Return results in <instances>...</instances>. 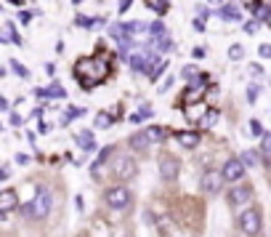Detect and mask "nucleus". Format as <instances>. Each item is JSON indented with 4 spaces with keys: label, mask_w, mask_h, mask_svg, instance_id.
I'll return each instance as SVG.
<instances>
[{
    "label": "nucleus",
    "mask_w": 271,
    "mask_h": 237,
    "mask_svg": "<svg viewBox=\"0 0 271 237\" xmlns=\"http://www.w3.org/2000/svg\"><path fill=\"white\" fill-rule=\"evenodd\" d=\"M109 75L107 59H80L75 64V77L80 80V88H90L96 83H104Z\"/></svg>",
    "instance_id": "obj_1"
},
{
    "label": "nucleus",
    "mask_w": 271,
    "mask_h": 237,
    "mask_svg": "<svg viewBox=\"0 0 271 237\" xmlns=\"http://www.w3.org/2000/svg\"><path fill=\"white\" fill-rule=\"evenodd\" d=\"M51 203H54V197H51L48 189L37 187L35 197L22 205V216H24V219H32V221H35V219H45V216L51 213Z\"/></svg>",
    "instance_id": "obj_2"
},
{
    "label": "nucleus",
    "mask_w": 271,
    "mask_h": 237,
    "mask_svg": "<svg viewBox=\"0 0 271 237\" xmlns=\"http://www.w3.org/2000/svg\"><path fill=\"white\" fill-rule=\"evenodd\" d=\"M261 227H263V219H261V210L258 208H247V210H242V216H240V229L247 237H255V235H261Z\"/></svg>",
    "instance_id": "obj_3"
},
{
    "label": "nucleus",
    "mask_w": 271,
    "mask_h": 237,
    "mask_svg": "<svg viewBox=\"0 0 271 237\" xmlns=\"http://www.w3.org/2000/svg\"><path fill=\"white\" fill-rule=\"evenodd\" d=\"M136 173H138V166H136L133 157H128V155L117 157V163H115V176H117V179H120V181H130V179H136Z\"/></svg>",
    "instance_id": "obj_4"
},
{
    "label": "nucleus",
    "mask_w": 271,
    "mask_h": 237,
    "mask_svg": "<svg viewBox=\"0 0 271 237\" xmlns=\"http://www.w3.org/2000/svg\"><path fill=\"white\" fill-rule=\"evenodd\" d=\"M244 170H247V166L242 163V157H231V160H226V166L221 168V173L229 184H237V181H242Z\"/></svg>",
    "instance_id": "obj_5"
},
{
    "label": "nucleus",
    "mask_w": 271,
    "mask_h": 237,
    "mask_svg": "<svg viewBox=\"0 0 271 237\" xmlns=\"http://www.w3.org/2000/svg\"><path fill=\"white\" fill-rule=\"evenodd\" d=\"M107 205L115 208V210H125L130 205V192L128 187H112L107 192Z\"/></svg>",
    "instance_id": "obj_6"
},
{
    "label": "nucleus",
    "mask_w": 271,
    "mask_h": 237,
    "mask_svg": "<svg viewBox=\"0 0 271 237\" xmlns=\"http://www.w3.org/2000/svg\"><path fill=\"white\" fill-rule=\"evenodd\" d=\"M178 170H181V163H178L176 155H162L160 157V176L165 181H176Z\"/></svg>",
    "instance_id": "obj_7"
},
{
    "label": "nucleus",
    "mask_w": 271,
    "mask_h": 237,
    "mask_svg": "<svg viewBox=\"0 0 271 237\" xmlns=\"http://www.w3.org/2000/svg\"><path fill=\"white\" fill-rule=\"evenodd\" d=\"M223 173L221 170H205L202 173V179H200V187L205 189V192H210V195H215V192H221V187H223Z\"/></svg>",
    "instance_id": "obj_8"
},
{
    "label": "nucleus",
    "mask_w": 271,
    "mask_h": 237,
    "mask_svg": "<svg viewBox=\"0 0 271 237\" xmlns=\"http://www.w3.org/2000/svg\"><path fill=\"white\" fill-rule=\"evenodd\" d=\"M253 197V187H250L247 181H240L237 187H231V192H229V203L234 208H240V205H244V203Z\"/></svg>",
    "instance_id": "obj_9"
},
{
    "label": "nucleus",
    "mask_w": 271,
    "mask_h": 237,
    "mask_svg": "<svg viewBox=\"0 0 271 237\" xmlns=\"http://www.w3.org/2000/svg\"><path fill=\"white\" fill-rule=\"evenodd\" d=\"M128 144H130V149H136V152H147L149 144H154V139L149 136V131H136V134L128 139Z\"/></svg>",
    "instance_id": "obj_10"
},
{
    "label": "nucleus",
    "mask_w": 271,
    "mask_h": 237,
    "mask_svg": "<svg viewBox=\"0 0 271 237\" xmlns=\"http://www.w3.org/2000/svg\"><path fill=\"white\" fill-rule=\"evenodd\" d=\"M14 208H19V197H16V189L5 187L0 192V213H11Z\"/></svg>",
    "instance_id": "obj_11"
},
{
    "label": "nucleus",
    "mask_w": 271,
    "mask_h": 237,
    "mask_svg": "<svg viewBox=\"0 0 271 237\" xmlns=\"http://www.w3.org/2000/svg\"><path fill=\"white\" fill-rule=\"evenodd\" d=\"M215 16L223 19V22H240V19H242V11H240V5H237V3H223L221 8L215 11Z\"/></svg>",
    "instance_id": "obj_12"
},
{
    "label": "nucleus",
    "mask_w": 271,
    "mask_h": 237,
    "mask_svg": "<svg viewBox=\"0 0 271 237\" xmlns=\"http://www.w3.org/2000/svg\"><path fill=\"white\" fill-rule=\"evenodd\" d=\"M176 139L181 147H186V149H194V147H200V134L197 131H176Z\"/></svg>",
    "instance_id": "obj_13"
},
{
    "label": "nucleus",
    "mask_w": 271,
    "mask_h": 237,
    "mask_svg": "<svg viewBox=\"0 0 271 237\" xmlns=\"http://www.w3.org/2000/svg\"><path fill=\"white\" fill-rule=\"evenodd\" d=\"M40 99H67V91L61 88L59 83H54V85H48V88H37L35 91Z\"/></svg>",
    "instance_id": "obj_14"
},
{
    "label": "nucleus",
    "mask_w": 271,
    "mask_h": 237,
    "mask_svg": "<svg viewBox=\"0 0 271 237\" xmlns=\"http://www.w3.org/2000/svg\"><path fill=\"white\" fill-rule=\"evenodd\" d=\"M3 43H14V45H22V37L16 35V30H14V22H5L3 24V37H0Z\"/></svg>",
    "instance_id": "obj_15"
},
{
    "label": "nucleus",
    "mask_w": 271,
    "mask_h": 237,
    "mask_svg": "<svg viewBox=\"0 0 271 237\" xmlns=\"http://www.w3.org/2000/svg\"><path fill=\"white\" fill-rule=\"evenodd\" d=\"M77 147H80V149H85V152H93V149H96L93 134H90V131H83V134L77 136Z\"/></svg>",
    "instance_id": "obj_16"
},
{
    "label": "nucleus",
    "mask_w": 271,
    "mask_h": 237,
    "mask_svg": "<svg viewBox=\"0 0 271 237\" xmlns=\"http://www.w3.org/2000/svg\"><path fill=\"white\" fill-rule=\"evenodd\" d=\"M205 109H208V107H205L202 102H197L194 107H189V109H186V117H189V120H194V123H202V120H205V115H208Z\"/></svg>",
    "instance_id": "obj_17"
},
{
    "label": "nucleus",
    "mask_w": 271,
    "mask_h": 237,
    "mask_svg": "<svg viewBox=\"0 0 271 237\" xmlns=\"http://www.w3.org/2000/svg\"><path fill=\"white\" fill-rule=\"evenodd\" d=\"M261 157L266 166H271V134H263L261 136Z\"/></svg>",
    "instance_id": "obj_18"
},
{
    "label": "nucleus",
    "mask_w": 271,
    "mask_h": 237,
    "mask_svg": "<svg viewBox=\"0 0 271 237\" xmlns=\"http://www.w3.org/2000/svg\"><path fill=\"white\" fill-rule=\"evenodd\" d=\"M151 43H154L157 48L162 51V54H165V51H173V40H170L168 32H165V35H160V37H151Z\"/></svg>",
    "instance_id": "obj_19"
},
{
    "label": "nucleus",
    "mask_w": 271,
    "mask_h": 237,
    "mask_svg": "<svg viewBox=\"0 0 271 237\" xmlns=\"http://www.w3.org/2000/svg\"><path fill=\"white\" fill-rule=\"evenodd\" d=\"M112 152H115V147H104L101 152H98L96 163H93V166H90V168H93V173H98V166H104V163L109 160V155H112Z\"/></svg>",
    "instance_id": "obj_20"
},
{
    "label": "nucleus",
    "mask_w": 271,
    "mask_h": 237,
    "mask_svg": "<svg viewBox=\"0 0 271 237\" xmlns=\"http://www.w3.org/2000/svg\"><path fill=\"white\" fill-rule=\"evenodd\" d=\"M261 160H263V157H261V155H255L253 149H247V152H242V163H244V166H247V168H255V166H258V163H261Z\"/></svg>",
    "instance_id": "obj_21"
},
{
    "label": "nucleus",
    "mask_w": 271,
    "mask_h": 237,
    "mask_svg": "<svg viewBox=\"0 0 271 237\" xmlns=\"http://www.w3.org/2000/svg\"><path fill=\"white\" fill-rule=\"evenodd\" d=\"M128 64H130V69L133 72H144V64H147V56H141V54H133L128 59Z\"/></svg>",
    "instance_id": "obj_22"
},
{
    "label": "nucleus",
    "mask_w": 271,
    "mask_h": 237,
    "mask_svg": "<svg viewBox=\"0 0 271 237\" xmlns=\"http://www.w3.org/2000/svg\"><path fill=\"white\" fill-rule=\"evenodd\" d=\"M149 136H151V139H154V144H160V141H165V139H168V136H170V131L151 126V128H149Z\"/></svg>",
    "instance_id": "obj_23"
},
{
    "label": "nucleus",
    "mask_w": 271,
    "mask_h": 237,
    "mask_svg": "<svg viewBox=\"0 0 271 237\" xmlns=\"http://www.w3.org/2000/svg\"><path fill=\"white\" fill-rule=\"evenodd\" d=\"M125 32L128 35H136V32H144V30H149V24H144V22H128V24H122Z\"/></svg>",
    "instance_id": "obj_24"
},
{
    "label": "nucleus",
    "mask_w": 271,
    "mask_h": 237,
    "mask_svg": "<svg viewBox=\"0 0 271 237\" xmlns=\"http://www.w3.org/2000/svg\"><path fill=\"white\" fill-rule=\"evenodd\" d=\"M109 126H112V115L98 112V115H96V128H109Z\"/></svg>",
    "instance_id": "obj_25"
},
{
    "label": "nucleus",
    "mask_w": 271,
    "mask_h": 237,
    "mask_svg": "<svg viewBox=\"0 0 271 237\" xmlns=\"http://www.w3.org/2000/svg\"><path fill=\"white\" fill-rule=\"evenodd\" d=\"M147 5L154 8L157 14H165V11H168V0H147Z\"/></svg>",
    "instance_id": "obj_26"
},
{
    "label": "nucleus",
    "mask_w": 271,
    "mask_h": 237,
    "mask_svg": "<svg viewBox=\"0 0 271 237\" xmlns=\"http://www.w3.org/2000/svg\"><path fill=\"white\" fill-rule=\"evenodd\" d=\"M242 56H244V48H242L240 43H234V45H231V48H229V59H234V62H240Z\"/></svg>",
    "instance_id": "obj_27"
},
{
    "label": "nucleus",
    "mask_w": 271,
    "mask_h": 237,
    "mask_svg": "<svg viewBox=\"0 0 271 237\" xmlns=\"http://www.w3.org/2000/svg\"><path fill=\"white\" fill-rule=\"evenodd\" d=\"M8 64H11V69H14V72H16L19 77H30V69H27V67H22V64H19L16 59H11Z\"/></svg>",
    "instance_id": "obj_28"
},
{
    "label": "nucleus",
    "mask_w": 271,
    "mask_h": 237,
    "mask_svg": "<svg viewBox=\"0 0 271 237\" xmlns=\"http://www.w3.org/2000/svg\"><path fill=\"white\" fill-rule=\"evenodd\" d=\"M197 75H200V72H197V67H191V64H186V67L181 69V77H183V80H194Z\"/></svg>",
    "instance_id": "obj_29"
},
{
    "label": "nucleus",
    "mask_w": 271,
    "mask_h": 237,
    "mask_svg": "<svg viewBox=\"0 0 271 237\" xmlns=\"http://www.w3.org/2000/svg\"><path fill=\"white\" fill-rule=\"evenodd\" d=\"M149 35H154V37L165 35V24H162V22H151V24H149Z\"/></svg>",
    "instance_id": "obj_30"
},
{
    "label": "nucleus",
    "mask_w": 271,
    "mask_h": 237,
    "mask_svg": "<svg viewBox=\"0 0 271 237\" xmlns=\"http://www.w3.org/2000/svg\"><path fill=\"white\" fill-rule=\"evenodd\" d=\"M258 30H261V19H250V22L244 24V32H247V35H255Z\"/></svg>",
    "instance_id": "obj_31"
},
{
    "label": "nucleus",
    "mask_w": 271,
    "mask_h": 237,
    "mask_svg": "<svg viewBox=\"0 0 271 237\" xmlns=\"http://www.w3.org/2000/svg\"><path fill=\"white\" fill-rule=\"evenodd\" d=\"M250 134H253V136H263V134H266L263 126H261V120H255V117L250 120Z\"/></svg>",
    "instance_id": "obj_32"
},
{
    "label": "nucleus",
    "mask_w": 271,
    "mask_h": 237,
    "mask_svg": "<svg viewBox=\"0 0 271 237\" xmlns=\"http://www.w3.org/2000/svg\"><path fill=\"white\" fill-rule=\"evenodd\" d=\"M75 24H77V27H85V30H90V27H93V19H88V16H77L75 19Z\"/></svg>",
    "instance_id": "obj_33"
},
{
    "label": "nucleus",
    "mask_w": 271,
    "mask_h": 237,
    "mask_svg": "<svg viewBox=\"0 0 271 237\" xmlns=\"http://www.w3.org/2000/svg\"><path fill=\"white\" fill-rule=\"evenodd\" d=\"M165 67H168V59H162V62L157 64V67H154V72H151V75H149V80H157V77L162 75V69H165Z\"/></svg>",
    "instance_id": "obj_34"
},
{
    "label": "nucleus",
    "mask_w": 271,
    "mask_h": 237,
    "mask_svg": "<svg viewBox=\"0 0 271 237\" xmlns=\"http://www.w3.org/2000/svg\"><path fill=\"white\" fill-rule=\"evenodd\" d=\"M258 94H261V91H258V85H250V88H247V102H250V104H255Z\"/></svg>",
    "instance_id": "obj_35"
},
{
    "label": "nucleus",
    "mask_w": 271,
    "mask_h": 237,
    "mask_svg": "<svg viewBox=\"0 0 271 237\" xmlns=\"http://www.w3.org/2000/svg\"><path fill=\"white\" fill-rule=\"evenodd\" d=\"M218 120V112L213 109V112H208V115H205V120H202V126H213V123Z\"/></svg>",
    "instance_id": "obj_36"
},
{
    "label": "nucleus",
    "mask_w": 271,
    "mask_h": 237,
    "mask_svg": "<svg viewBox=\"0 0 271 237\" xmlns=\"http://www.w3.org/2000/svg\"><path fill=\"white\" fill-rule=\"evenodd\" d=\"M32 16H35L32 11H19V22H22V24H30V22H32Z\"/></svg>",
    "instance_id": "obj_37"
},
{
    "label": "nucleus",
    "mask_w": 271,
    "mask_h": 237,
    "mask_svg": "<svg viewBox=\"0 0 271 237\" xmlns=\"http://www.w3.org/2000/svg\"><path fill=\"white\" fill-rule=\"evenodd\" d=\"M258 54H261V59H271V45H269V43H263L261 48H258Z\"/></svg>",
    "instance_id": "obj_38"
},
{
    "label": "nucleus",
    "mask_w": 271,
    "mask_h": 237,
    "mask_svg": "<svg viewBox=\"0 0 271 237\" xmlns=\"http://www.w3.org/2000/svg\"><path fill=\"white\" fill-rule=\"evenodd\" d=\"M130 5H133V0H120V8H117V11H120V14H125Z\"/></svg>",
    "instance_id": "obj_39"
},
{
    "label": "nucleus",
    "mask_w": 271,
    "mask_h": 237,
    "mask_svg": "<svg viewBox=\"0 0 271 237\" xmlns=\"http://www.w3.org/2000/svg\"><path fill=\"white\" fill-rule=\"evenodd\" d=\"M22 123H24L22 117H19L16 112H11V126H16V128H19V126H22Z\"/></svg>",
    "instance_id": "obj_40"
},
{
    "label": "nucleus",
    "mask_w": 271,
    "mask_h": 237,
    "mask_svg": "<svg viewBox=\"0 0 271 237\" xmlns=\"http://www.w3.org/2000/svg\"><path fill=\"white\" fill-rule=\"evenodd\" d=\"M16 163H19V166H27V163H30V155H22V152H19V155H16Z\"/></svg>",
    "instance_id": "obj_41"
},
{
    "label": "nucleus",
    "mask_w": 271,
    "mask_h": 237,
    "mask_svg": "<svg viewBox=\"0 0 271 237\" xmlns=\"http://www.w3.org/2000/svg\"><path fill=\"white\" fill-rule=\"evenodd\" d=\"M48 131H51V126H48V123H37V134H48Z\"/></svg>",
    "instance_id": "obj_42"
},
{
    "label": "nucleus",
    "mask_w": 271,
    "mask_h": 237,
    "mask_svg": "<svg viewBox=\"0 0 271 237\" xmlns=\"http://www.w3.org/2000/svg\"><path fill=\"white\" fill-rule=\"evenodd\" d=\"M242 3H244V5H247V8H250V11H253V8H255V5H261V0H242Z\"/></svg>",
    "instance_id": "obj_43"
},
{
    "label": "nucleus",
    "mask_w": 271,
    "mask_h": 237,
    "mask_svg": "<svg viewBox=\"0 0 271 237\" xmlns=\"http://www.w3.org/2000/svg\"><path fill=\"white\" fill-rule=\"evenodd\" d=\"M0 109H3V112H8V109H11V104H8V99H0Z\"/></svg>",
    "instance_id": "obj_44"
},
{
    "label": "nucleus",
    "mask_w": 271,
    "mask_h": 237,
    "mask_svg": "<svg viewBox=\"0 0 271 237\" xmlns=\"http://www.w3.org/2000/svg\"><path fill=\"white\" fill-rule=\"evenodd\" d=\"M261 72H263V69L258 67V64H250V75H261Z\"/></svg>",
    "instance_id": "obj_45"
},
{
    "label": "nucleus",
    "mask_w": 271,
    "mask_h": 237,
    "mask_svg": "<svg viewBox=\"0 0 271 237\" xmlns=\"http://www.w3.org/2000/svg\"><path fill=\"white\" fill-rule=\"evenodd\" d=\"M170 85H173V77H168V83H162V85H160V91H162V94H165V91H168Z\"/></svg>",
    "instance_id": "obj_46"
},
{
    "label": "nucleus",
    "mask_w": 271,
    "mask_h": 237,
    "mask_svg": "<svg viewBox=\"0 0 271 237\" xmlns=\"http://www.w3.org/2000/svg\"><path fill=\"white\" fill-rule=\"evenodd\" d=\"M11 5H24V0H8Z\"/></svg>",
    "instance_id": "obj_47"
},
{
    "label": "nucleus",
    "mask_w": 271,
    "mask_h": 237,
    "mask_svg": "<svg viewBox=\"0 0 271 237\" xmlns=\"http://www.w3.org/2000/svg\"><path fill=\"white\" fill-rule=\"evenodd\" d=\"M210 3H213V5H218V8H221V5H223V0H210Z\"/></svg>",
    "instance_id": "obj_48"
}]
</instances>
